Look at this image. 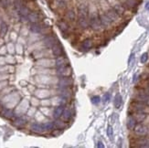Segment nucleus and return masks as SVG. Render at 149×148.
Segmentation results:
<instances>
[{
    "instance_id": "1",
    "label": "nucleus",
    "mask_w": 149,
    "mask_h": 148,
    "mask_svg": "<svg viewBox=\"0 0 149 148\" xmlns=\"http://www.w3.org/2000/svg\"><path fill=\"white\" fill-rule=\"evenodd\" d=\"M77 23L81 29H87L89 28V8L86 5L81 4L78 8Z\"/></svg>"
},
{
    "instance_id": "2",
    "label": "nucleus",
    "mask_w": 149,
    "mask_h": 148,
    "mask_svg": "<svg viewBox=\"0 0 149 148\" xmlns=\"http://www.w3.org/2000/svg\"><path fill=\"white\" fill-rule=\"evenodd\" d=\"M132 101L149 104V92L144 91V90H142V89L135 87L134 91L132 94Z\"/></svg>"
},
{
    "instance_id": "3",
    "label": "nucleus",
    "mask_w": 149,
    "mask_h": 148,
    "mask_svg": "<svg viewBox=\"0 0 149 148\" xmlns=\"http://www.w3.org/2000/svg\"><path fill=\"white\" fill-rule=\"evenodd\" d=\"M89 28L93 31H99L102 28L100 20L99 13H91L89 11Z\"/></svg>"
},
{
    "instance_id": "4",
    "label": "nucleus",
    "mask_w": 149,
    "mask_h": 148,
    "mask_svg": "<svg viewBox=\"0 0 149 148\" xmlns=\"http://www.w3.org/2000/svg\"><path fill=\"white\" fill-rule=\"evenodd\" d=\"M131 147L134 148H148L149 147V135L137 136L134 135L131 138Z\"/></svg>"
},
{
    "instance_id": "5",
    "label": "nucleus",
    "mask_w": 149,
    "mask_h": 148,
    "mask_svg": "<svg viewBox=\"0 0 149 148\" xmlns=\"http://www.w3.org/2000/svg\"><path fill=\"white\" fill-rule=\"evenodd\" d=\"M133 112H142L149 114V104L132 101L130 102V104H129L128 113H133Z\"/></svg>"
},
{
    "instance_id": "6",
    "label": "nucleus",
    "mask_w": 149,
    "mask_h": 148,
    "mask_svg": "<svg viewBox=\"0 0 149 148\" xmlns=\"http://www.w3.org/2000/svg\"><path fill=\"white\" fill-rule=\"evenodd\" d=\"M134 135L137 136H146L149 135V125L145 123H137L134 129L132 131Z\"/></svg>"
},
{
    "instance_id": "7",
    "label": "nucleus",
    "mask_w": 149,
    "mask_h": 148,
    "mask_svg": "<svg viewBox=\"0 0 149 148\" xmlns=\"http://www.w3.org/2000/svg\"><path fill=\"white\" fill-rule=\"evenodd\" d=\"M141 2V0H123L122 4L124 5L126 10L130 11L131 13H135L137 11Z\"/></svg>"
},
{
    "instance_id": "8",
    "label": "nucleus",
    "mask_w": 149,
    "mask_h": 148,
    "mask_svg": "<svg viewBox=\"0 0 149 148\" xmlns=\"http://www.w3.org/2000/svg\"><path fill=\"white\" fill-rule=\"evenodd\" d=\"M135 87L142 89V90H144V91L149 92V78L145 73H143L140 76V78L138 79V81L136 82V86Z\"/></svg>"
},
{
    "instance_id": "9",
    "label": "nucleus",
    "mask_w": 149,
    "mask_h": 148,
    "mask_svg": "<svg viewBox=\"0 0 149 148\" xmlns=\"http://www.w3.org/2000/svg\"><path fill=\"white\" fill-rule=\"evenodd\" d=\"M99 17H100V20H101V23H102V26L103 28L105 29H109L111 27L113 26V22L110 19V17L105 14L104 12H99Z\"/></svg>"
},
{
    "instance_id": "10",
    "label": "nucleus",
    "mask_w": 149,
    "mask_h": 148,
    "mask_svg": "<svg viewBox=\"0 0 149 148\" xmlns=\"http://www.w3.org/2000/svg\"><path fill=\"white\" fill-rule=\"evenodd\" d=\"M73 84L72 79L70 77H60V80L58 81V88H68L72 87Z\"/></svg>"
},
{
    "instance_id": "11",
    "label": "nucleus",
    "mask_w": 149,
    "mask_h": 148,
    "mask_svg": "<svg viewBox=\"0 0 149 148\" xmlns=\"http://www.w3.org/2000/svg\"><path fill=\"white\" fill-rule=\"evenodd\" d=\"M42 42H43V45H44L45 48L51 49L55 44H57L58 42H59V40H57L55 36H53V35H48L42 40Z\"/></svg>"
},
{
    "instance_id": "12",
    "label": "nucleus",
    "mask_w": 149,
    "mask_h": 148,
    "mask_svg": "<svg viewBox=\"0 0 149 148\" xmlns=\"http://www.w3.org/2000/svg\"><path fill=\"white\" fill-rule=\"evenodd\" d=\"M103 12H104L105 14L110 17V19H111L113 23H116L121 19V17L118 15V13L114 10V8H113V6H110L109 8H107L105 11H103Z\"/></svg>"
},
{
    "instance_id": "13",
    "label": "nucleus",
    "mask_w": 149,
    "mask_h": 148,
    "mask_svg": "<svg viewBox=\"0 0 149 148\" xmlns=\"http://www.w3.org/2000/svg\"><path fill=\"white\" fill-rule=\"evenodd\" d=\"M58 94L60 96H62V97L66 98L67 100L70 101L72 99V95H73V92H72V90L70 87H68V88H59L58 89Z\"/></svg>"
},
{
    "instance_id": "14",
    "label": "nucleus",
    "mask_w": 149,
    "mask_h": 148,
    "mask_svg": "<svg viewBox=\"0 0 149 148\" xmlns=\"http://www.w3.org/2000/svg\"><path fill=\"white\" fill-rule=\"evenodd\" d=\"M69 60L66 56H60V57H57L56 60H55V67L58 68H61V67H65L69 65Z\"/></svg>"
},
{
    "instance_id": "15",
    "label": "nucleus",
    "mask_w": 149,
    "mask_h": 148,
    "mask_svg": "<svg viewBox=\"0 0 149 148\" xmlns=\"http://www.w3.org/2000/svg\"><path fill=\"white\" fill-rule=\"evenodd\" d=\"M56 73L60 77H70L72 75V68H70L69 65L65 66V67L58 68L56 70Z\"/></svg>"
},
{
    "instance_id": "16",
    "label": "nucleus",
    "mask_w": 149,
    "mask_h": 148,
    "mask_svg": "<svg viewBox=\"0 0 149 148\" xmlns=\"http://www.w3.org/2000/svg\"><path fill=\"white\" fill-rule=\"evenodd\" d=\"M128 114L132 115V116L136 120L137 123H144L147 117V113H142V112H133V113H128Z\"/></svg>"
},
{
    "instance_id": "17",
    "label": "nucleus",
    "mask_w": 149,
    "mask_h": 148,
    "mask_svg": "<svg viewBox=\"0 0 149 148\" xmlns=\"http://www.w3.org/2000/svg\"><path fill=\"white\" fill-rule=\"evenodd\" d=\"M0 114H1V116H3L6 119H14L16 117L14 111L10 108H8V107L2 108L1 111H0Z\"/></svg>"
},
{
    "instance_id": "18",
    "label": "nucleus",
    "mask_w": 149,
    "mask_h": 148,
    "mask_svg": "<svg viewBox=\"0 0 149 148\" xmlns=\"http://www.w3.org/2000/svg\"><path fill=\"white\" fill-rule=\"evenodd\" d=\"M93 47V40L92 38H85L81 44V49L83 51H88Z\"/></svg>"
},
{
    "instance_id": "19",
    "label": "nucleus",
    "mask_w": 149,
    "mask_h": 148,
    "mask_svg": "<svg viewBox=\"0 0 149 148\" xmlns=\"http://www.w3.org/2000/svg\"><path fill=\"white\" fill-rule=\"evenodd\" d=\"M50 50H51V53H52V55L55 58L63 55V47L61 46V44L60 42H58L57 44H55L54 46L50 49Z\"/></svg>"
},
{
    "instance_id": "20",
    "label": "nucleus",
    "mask_w": 149,
    "mask_h": 148,
    "mask_svg": "<svg viewBox=\"0 0 149 148\" xmlns=\"http://www.w3.org/2000/svg\"><path fill=\"white\" fill-rule=\"evenodd\" d=\"M33 57L36 58V59H43V58H48V57H49V49H38L33 53Z\"/></svg>"
},
{
    "instance_id": "21",
    "label": "nucleus",
    "mask_w": 149,
    "mask_h": 148,
    "mask_svg": "<svg viewBox=\"0 0 149 148\" xmlns=\"http://www.w3.org/2000/svg\"><path fill=\"white\" fill-rule=\"evenodd\" d=\"M27 124V119H26L24 116H18L16 117V119L13 121V124H14L17 128H22L26 125Z\"/></svg>"
},
{
    "instance_id": "22",
    "label": "nucleus",
    "mask_w": 149,
    "mask_h": 148,
    "mask_svg": "<svg viewBox=\"0 0 149 148\" xmlns=\"http://www.w3.org/2000/svg\"><path fill=\"white\" fill-rule=\"evenodd\" d=\"M137 124V122L135 120L132 115L128 114V117H127V120H126V126H127V129L129 131H133L134 129L135 125Z\"/></svg>"
},
{
    "instance_id": "23",
    "label": "nucleus",
    "mask_w": 149,
    "mask_h": 148,
    "mask_svg": "<svg viewBox=\"0 0 149 148\" xmlns=\"http://www.w3.org/2000/svg\"><path fill=\"white\" fill-rule=\"evenodd\" d=\"M30 129H31L32 132L35 133H43L45 132L43 124H38V123H33V124H32Z\"/></svg>"
},
{
    "instance_id": "24",
    "label": "nucleus",
    "mask_w": 149,
    "mask_h": 148,
    "mask_svg": "<svg viewBox=\"0 0 149 148\" xmlns=\"http://www.w3.org/2000/svg\"><path fill=\"white\" fill-rule=\"evenodd\" d=\"M66 106L64 105H59V106H56L53 110V118L54 119H60L61 117V115L63 113L64 109H65Z\"/></svg>"
},
{
    "instance_id": "25",
    "label": "nucleus",
    "mask_w": 149,
    "mask_h": 148,
    "mask_svg": "<svg viewBox=\"0 0 149 148\" xmlns=\"http://www.w3.org/2000/svg\"><path fill=\"white\" fill-rule=\"evenodd\" d=\"M72 110H70V108H66L65 107V109H64L63 113L61 115V119L63 120L64 122H67V123H69V122L70 121V119H72Z\"/></svg>"
},
{
    "instance_id": "26",
    "label": "nucleus",
    "mask_w": 149,
    "mask_h": 148,
    "mask_svg": "<svg viewBox=\"0 0 149 148\" xmlns=\"http://www.w3.org/2000/svg\"><path fill=\"white\" fill-rule=\"evenodd\" d=\"M54 125H55V128H58V129H61V130H64V129H66V128L68 127V123H67V122H64L61 118L60 119H55Z\"/></svg>"
},
{
    "instance_id": "27",
    "label": "nucleus",
    "mask_w": 149,
    "mask_h": 148,
    "mask_svg": "<svg viewBox=\"0 0 149 148\" xmlns=\"http://www.w3.org/2000/svg\"><path fill=\"white\" fill-rule=\"evenodd\" d=\"M28 20L30 23H38V22H40V15H38V13H37V12H30L29 14V16H28Z\"/></svg>"
},
{
    "instance_id": "28",
    "label": "nucleus",
    "mask_w": 149,
    "mask_h": 148,
    "mask_svg": "<svg viewBox=\"0 0 149 148\" xmlns=\"http://www.w3.org/2000/svg\"><path fill=\"white\" fill-rule=\"evenodd\" d=\"M65 18H66V20L68 22H70V23H72L75 21V19L77 18V16H76V13L74 12V10L72 9H70L66 12V14H65Z\"/></svg>"
},
{
    "instance_id": "29",
    "label": "nucleus",
    "mask_w": 149,
    "mask_h": 148,
    "mask_svg": "<svg viewBox=\"0 0 149 148\" xmlns=\"http://www.w3.org/2000/svg\"><path fill=\"white\" fill-rule=\"evenodd\" d=\"M42 28H43V26L40 22H38V23H31V25H30V30L33 32V33H37V34L40 33Z\"/></svg>"
},
{
    "instance_id": "30",
    "label": "nucleus",
    "mask_w": 149,
    "mask_h": 148,
    "mask_svg": "<svg viewBox=\"0 0 149 148\" xmlns=\"http://www.w3.org/2000/svg\"><path fill=\"white\" fill-rule=\"evenodd\" d=\"M37 64H40L44 67H50V66H55V60H51L48 59H41L38 61Z\"/></svg>"
},
{
    "instance_id": "31",
    "label": "nucleus",
    "mask_w": 149,
    "mask_h": 148,
    "mask_svg": "<svg viewBox=\"0 0 149 148\" xmlns=\"http://www.w3.org/2000/svg\"><path fill=\"white\" fill-rule=\"evenodd\" d=\"M17 12H18L19 17H26V18H28V16L30 13L29 9L26 6H24V5L17 10Z\"/></svg>"
},
{
    "instance_id": "32",
    "label": "nucleus",
    "mask_w": 149,
    "mask_h": 148,
    "mask_svg": "<svg viewBox=\"0 0 149 148\" xmlns=\"http://www.w3.org/2000/svg\"><path fill=\"white\" fill-rule=\"evenodd\" d=\"M58 27H59V28L61 29V31L62 32V33H66L70 28L69 24L66 21H63V20L58 23Z\"/></svg>"
},
{
    "instance_id": "33",
    "label": "nucleus",
    "mask_w": 149,
    "mask_h": 148,
    "mask_svg": "<svg viewBox=\"0 0 149 148\" xmlns=\"http://www.w3.org/2000/svg\"><path fill=\"white\" fill-rule=\"evenodd\" d=\"M43 127H44L45 132H50L51 133V131L55 128L54 122H46V123L43 124Z\"/></svg>"
},
{
    "instance_id": "34",
    "label": "nucleus",
    "mask_w": 149,
    "mask_h": 148,
    "mask_svg": "<svg viewBox=\"0 0 149 148\" xmlns=\"http://www.w3.org/2000/svg\"><path fill=\"white\" fill-rule=\"evenodd\" d=\"M122 96L120 94H116V96L114 97V101H113V105L116 109H118L121 107L122 105Z\"/></svg>"
},
{
    "instance_id": "35",
    "label": "nucleus",
    "mask_w": 149,
    "mask_h": 148,
    "mask_svg": "<svg viewBox=\"0 0 149 148\" xmlns=\"http://www.w3.org/2000/svg\"><path fill=\"white\" fill-rule=\"evenodd\" d=\"M6 32H8V25H6L5 22L1 23V26H0V36L4 37Z\"/></svg>"
},
{
    "instance_id": "36",
    "label": "nucleus",
    "mask_w": 149,
    "mask_h": 148,
    "mask_svg": "<svg viewBox=\"0 0 149 148\" xmlns=\"http://www.w3.org/2000/svg\"><path fill=\"white\" fill-rule=\"evenodd\" d=\"M12 90H13L12 87H6V89H2L1 91H0V96H4V95L6 96L12 92Z\"/></svg>"
},
{
    "instance_id": "37",
    "label": "nucleus",
    "mask_w": 149,
    "mask_h": 148,
    "mask_svg": "<svg viewBox=\"0 0 149 148\" xmlns=\"http://www.w3.org/2000/svg\"><path fill=\"white\" fill-rule=\"evenodd\" d=\"M63 133V130H61V129H58V128H54V129L51 131V134H52L53 136H60Z\"/></svg>"
},
{
    "instance_id": "38",
    "label": "nucleus",
    "mask_w": 149,
    "mask_h": 148,
    "mask_svg": "<svg viewBox=\"0 0 149 148\" xmlns=\"http://www.w3.org/2000/svg\"><path fill=\"white\" fill-rule=\"evenodd\" d=\"M106 133H107V136L111 139V140H113V127L111 126V125H109L108 127H107V131H106Z\"/></svg>"
},
{
    "instance_id": "39",
    "label": "nucleus",
    "mask_w": 149,
    "mask_h": 148,
    "mask_svg": "<svg viewBox=\"0 0 149 148\" xmlns=\"http://www.w3.org/2000/svg\"><path fill=\"white\" fill-rule=\"evenodd\" d=\"M148 59H149V56H148V53L147 52H145V53H143V55L141 56V59H140V61H141V63H143V64H145V63H146L147 61H148Z\"/></svg>"
},
{
    "instance_id": "40",
    "label": "nucleus",
    "mask_w": 149,
    "mask_h": 148,
    "mask_svg": "<svg viewBox=\"0 0 149 148\" xmlns=\"http://www.w3.org/2000/svg\"><path fill=\"white\" fill-rule=\"evenodd\" d=\"M100 101H101L100 96L95 95V96H93V97H92V102L93 104H100Z\"/></svg>"
},
{
    "instance_id": "41",
    "label": "nucleus",
    "mask_w": 149,
    "mask_h": 148,
    "mask_svg": "<svg viewBox=\"0 0 149 148\" xmlns=\"http://www.w3.org/2000/svg\"><path fill=\"white\" fill-rule=\"evenodd\" d=\"M50 104H51V101L50 100H48V99H45L40 101V105H42L43 107H49Z\"/></svg>"
},
{
    "instance_id": "42",
    "label": "nucleus",
    "mask_w": 149,
    "mask_h": 148,
    "mask_svg": "<svg viewBox=\"0 0 149 148\" xmlns=\"http://www.w3.org/2000/svg\"><path fill=\"white\" fill-rule=\"evenodd\" d=\"M31 102H32V104H33L34 106H38V105H40V101H38V99H36V98H32Z\"/></svg>"
},
{
    "instance_id": "43",
    "label": "nucleus",
    "mask_w": 149,
    "mask_h": 148,
    "mask_svg": "<svg viewBox=\"0 0 149 148\" xmlns=\"http://www.w3.org/2000/svg\"><path fill=\"white\" fill-rule=\"evenodd\" d=\"M110 99H111V93H109V92L105 93L104 96H103V101L107 102V101H109Z\"/></svg>"
},
{
    "instance_id": "44",
    "label": "nucleus",
    "mask_w": 149,
    "mask_h": 148,
    "mask_svg": "<svg viewBox=\"0 0 149 148\" xmlns=\"http://www.w3.org/2000/svg\"><path fill=\"white\" fill-rule=\"evenodd\" d=\"M6 85H8V81H0V91L4 89V87H6Z\"/></svg>"
},
{
    "instance_id": "45",
    "label": "nucleus",
    "mask_w": 149,
    "mask_h": 148,
    "mask_svg": "<svg viewBox=\"0 0 149 148\" xmlns=\"http://www.w3.org/2000/svg\"><path fill=\"white\" fill-rule=\"evenodd\" d=\"M42 92H46V95L48 96V95H49V92H48V91H42ZM38 97H41V98H45V97H46V96H44V94L42 93H40V94H38Z\"/></svg>"
},
{
    "instance_id": "46",
    "label": "nucleus",
    "mask_w": 149,
    "mask_h": 148,
    "mask_svg": "<svg viewBox=\"0 0 149 148\" xmlns=\"http://www.w3.org/2000/svg\"><path fill=\"white\" fill-rule=\"evenodd\" d=\"M8 52H10V53L14 52V47H13L12 44H8Z\"/></svg>"
},
{
    "instance_id": "47",
    "label": "nucleus",
    "mask_w": 149,
    "mask_h": 148,
    "mask_svg": "<svg viewBox=\"0 0 149 148\" xmlns=\"http://www.w3.org/2000/svg\"><path fill=\"white\" fill-rule=\"evenodd\" d=\"M6 47H1L0 48V54L1 55H3V54H5L6 53Z\"/></svg>"
},
{
    "instance_id": "48",
    "label": "nucleus",
    "mask_w": 149,
    "mask_h": 148,
    "mask_svg": "<svg viewBox=\"0 0 149 148\" xmlns=\"http://www.w3.org/2000/svg\"><path fill=\"white\" fill-rule=\"evenodd\" d=\"M17 53H22V47L20 46V45H17Z\"/></svg>"
},
{
    "instance_id": "49",
    "label": "nucleus",
    "mask_w": 149,
    "mask_h": 148,
    "mask_svg": "<svg viewBox=\"0 0 149 148\" xmlns=\"http://www.w3.org/2000/svg\"><path fill=\"white\" fill-rule=\"evenodd\" d=\"M144 73H145V74H146V76L148 77V78H149V67H147V68H146V72H145Z\"/></svg>"
},
{
    "instance_id": "50",
    "label": "nucleus",
    "mask_w": 149,
    "mask_h": 148,
    "mask_svg": "<svg viewBox=\"0 0 149 148\" xmlns=\"http://www.w3.org/2000/svg\"><path fill=\"white\" fill-rule=\"evenodd\" d=\"M98 147H102V148L104 147V145H102V141H99V142H98Z\"/></svg>"
},
{
    "instance_id": "51",
    "label": "nucleus",
    "mask_w": 149,
    "mask_h": 148,
    "mask_svg": "<svg viewBox=\"0 0 149 148\" xmlns=\"http://www.w3.org/2000/svg\"><path fill=\"white\" fill-rule=\"evenodd\" d=\"M3 64H5V59L0 58V65H3Z\"/></svg>"
},
{
    "instance_id": "52",
    "label": "nucleus",
    "mask_w": 149,
    "mask_h": 148,
    "mask_svg": "<svg viewBox=\"0 0 149 148\" xmlns=\"http://www.w3.org/2000/svg\"><path fill=\"white\" fill-rule=\"evenodd\" d=\"M145 8H146V10H149V1L146 2V6H145Z\"/></svg>"
},
{
    "instance_id": "53",
    "label": "nucleus",
    "mask_w": 149,
    "mask_h": 148,
    "mask_svg": "<svg viewBox=\"0 0 149 148\" xmlns=\"http://www.w3.org/2000/svg\"><path fill=\"white\" fill-rule=\"evenodd\" d=\"M137 77H138V75H137V74H135V75L134 76V82H135V81H137V79H138Z\"/></svg>"
},
{
    "instance_id": "54",
    "label": "nucleus",
    "mask_w": 149,
    "mask_h": 148,
    "mask_svg": "<svg viewBox=\"0 0 149 148\" xmlns=\"http://www.w3.org/2000/svg\"><path fill=\"white\" fill-rule=\"evenodd\" d=\"M118 1H120V2H122V1H123V0H118Z\"/></svg>"
},
{
    "instance_id": "55",
    "label": "nucleus",
    "mask_w": 149,
    "mask_h": 148,
    "mask_svg": "<svg viewBox=\"0 0 149 148\" xmlns=\"http://www.w3.org/2000/svg\"><path fill=\"white\" fill-rule=\"evenodd\" d=\"M148 67H149V64H148Z\"/></svg>"
}]
</instances>
